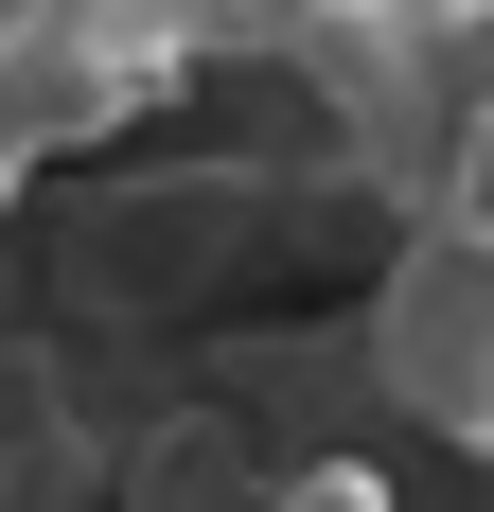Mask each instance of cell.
<instances>
[{"mask_svg": "<svg viewBox=\"0 0 494 512\" xmlns=\"http://www.w3.org/2000/svg\"><path fill=\"white\" fill-rule=\"evenodd\" d=\"M177 71H195V36L159 0H0V212L36 195L71 142L142 124Z\"/></svg>", "mask_w": 494, "mask_h": 512, "instance_id": "6da1fadb", "label": "cell"}, {"mask_svg": "<svg viewBox=\"0 0 494 512\" xmlns=\"http://www.w3.org/2000/svg\"><path fill=\"white\" fill-rule=\"evenodd\" d=\"M371 389L494 460V265L477 248H442V230L389 248V283H371Z\"/></svg>", "mask_w": 494, "mask_h": 512, "instance_id": "7a4b0ae2", "label": "cell"}, {"mask_svg": "<svg viewBox=\"0 0 494 512\" xmlns=\"http://www.w3.org/2000/svg\"><path fill=\"white\" fill-rule=\"evenodd\" d=\"M159 18H177V36H195V53H212V36H283L300 0H159Z\"/></svg>", "mask_w": 494, "mask_h": 512, "instance_id": "3957f363", "label": "cell"}, {"mask_svg": "<svg viewBox=\"0 0 494 512\" xmlns=\"http://www.w3.org/2000/svg\"><path fill=\"white\" fill-rule=\"evenodd\" d=\"M265 512H389V477H353V460H318V477H283Z\"/></svg>", "mask_w": 494, "mask_h": 512, "instance_id": "277c9868", "label": "cell"}, {"mask_svg": "<svg viewBox=\"0 0 494 512\" xmlns=\"http://www.w3.org/2000/svg\"><path fill=\"white\" fill-rule=\"evenodd\" d=\"M477 265H494V248H477Z\"/></svg>", "mask_w": 494, "mask_h": 512, "instance_id": "5b68a950", "label": "cell"}]
</instances>
